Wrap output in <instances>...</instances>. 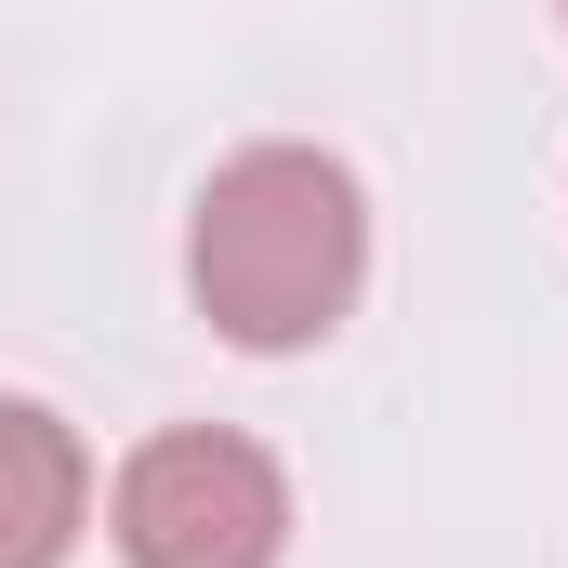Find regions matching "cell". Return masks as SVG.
<instances>
[{"label": "cell", "instance_id": "1", "mask_svg": "<svg viewBox=\"0 0 568 568\" xmlns=\"http://www.w3.org/2000/svg\"><path fill=\"white\" fill-rule=\"evenodd\" d=\"M185 291L239 357H304L371 291V199L331 145H239L185 212Z\"/></svg>", "mask_w": 568, "mask_h": 568}, {"label": "cell", "instance_id": "2", "mask_svg": "<svg viewBox=\"0 0 568 568\" xmlns=\"http://www.w3.org/2000/svg\"><path fill=\"white\" fill-rule=\"evenodd\" d=\"M106 542H120V568H278L291 556V476L239 424H172L120 463Z\"/></svg>", "mask_w": 568, "mask_h": 568}, {"label": "cell", "instance_id": "3", "mask_svg": "<svg viewBox=\"0 0 568 568\" xmlns=\"http://www.w3.org/2000/svg\"><path fill=\"white\" fill-rule=\"evenodd\" d=\"M93 529V449L40 397H0V568H67Z\"/></svg>", "mask_w": 568, "mask_h": 568}]
</instances>
